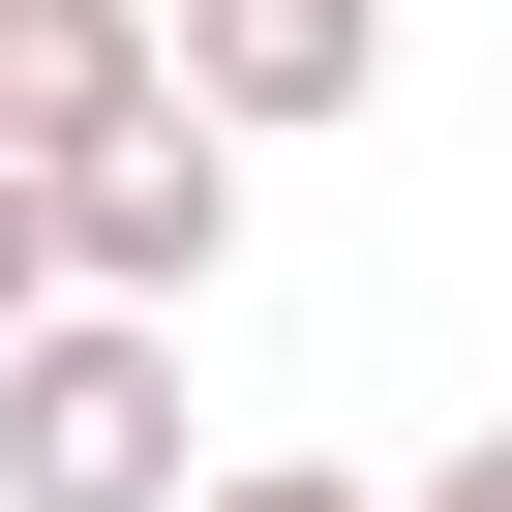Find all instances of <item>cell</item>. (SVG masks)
Masks as SVG:
<instances>
[{
    "label": "cell",
    "mask_w": 512,
    "mask_h": 512,
    "mask_svg": "<svg viewBox=\"0 0 512 512\" xmlns=\"http://www.w3.org/2000/svg\"><path fill=\"white\" fill-rule=\"evenodd\" d=\"M0 512H181V332H121V302L0 332Z\"/></svg>",
    "instance_id": "6da1fadb"
},
{
    "label": "cell",
    "mask_w": 512,
    "mask_h": 512,
    "mask_svg": "<svg viewBox=\"0 0 512 512\" xmlns=\"http://www.w3.org/2000/svg\"><path fill=\"white\" fill-rule=\"evenodd\" d=\"M31 211H61V302H121V332H181V302L241 272V151H211L181 91H151V121H91Z\"/></svg>",
    "instance_id": "7a4b0ae2"
},
{
    "label": "cell",
    "mask_w": 512,
    "mask_h": 512,
    "mask_svg": "<svg viewBox=\"0 0 512 512\" xmlns=\"http://www.w3.org/2000/svg\"><path fill=\"white\" fill-rule=\"evenodd\" d=\"M151 61L211 151H272V121H362L392 91V0H151Z\"/></svg>",
    "instance_id": "3957f363"
},
{
    "label": "cell",
    "mask_w": 512,
    "mask_h": 512,
    "mask_svg": "<svg viewBox=\"0 0 512 512\" xmlns=\"http://www.w3.org/2000/svg\"><path fill=\"white\" fill-rule=\"evenodd\" d=\"M181 61H151V0H0V181H61L91 121H151Z\"/></svg>",
    "instance_id": "277c9868"
},
{
    "label": "cell",
    "mask_w": 512,
    "mask_h": 512,
    "mask_svg": "<svg viewBox=\"0 0 512 512\" xmlns=\"http://www.w3.org/2000/svg\"><path fill=\"white\" fill-rule=\"evenodd\" d=\"M181 512H392V482H332V452H272V482H181Z\"/></svg>",
    "instance_id": "5b68a950"
},
{
    "label": "cell",
    "mask_w": 512,
    "mask_h": 512,
    "mask_svg": "<svg viewBox=\"0 0 512 512\" xmlns=\"http://www.w3.org/2000/svg\"><path fill=\"white\" fill-rule=\"evenodd\" d=\"M31 302H61V211H31V181H0V332H31Z\"/></svg>",
    "instance_id": "8992f818"
},
{
    "label": "cell",
    "mask_w": 512,
    "mask_h": 512,
    "mask_svg": "<svg viewBox=\"0 0 512 512\" xmlns=\"http://www.w3.org/2000/svg\"><path fill=\"white\" fill-rule=\"evenodd\" d=\"M422 512H512V452H422Z\"/></svg>",
    "instance_id": "52a82bcc"
}]
</instances>
